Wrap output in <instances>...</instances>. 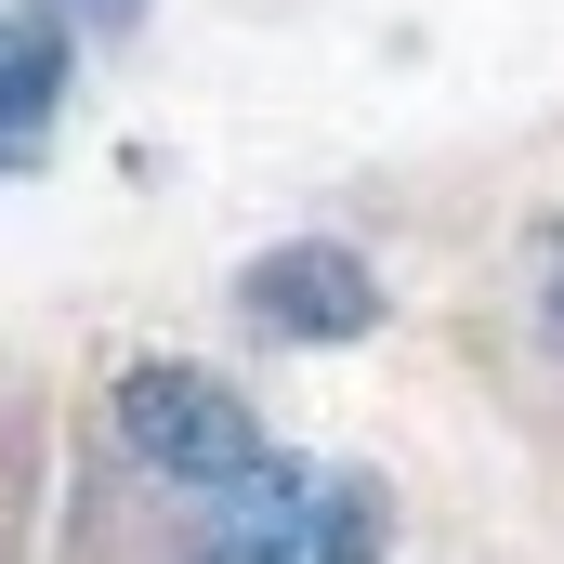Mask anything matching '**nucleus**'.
<instances>
[{
    "mask_svg": "<svg viewBox=\"0 0 564 564\" xmlns=\"http://www.w3.org/2000/svg\"><path fill=\"white\" fill-rule=\"evenodd\" d=\"M539 328L564 341V224H539Z\"/></svg>",
    "mask_w": 564,
    "mask_h": 564,
    "instance_id": "obj_7",
    "label": "nucleus"
},
{
    "mask_svg": "<svg viewBox=\"0 0 564 564\" xmlns=\"http://www.w3.org/2000/svg\"><path fill=\"white\" fill-rule=\"evenodd\" d=\"M106 433H119V459H132L144 486H171V499H237L250 473H276L263 408L224 368H197V355H132L106 381Z\"/></svg>",
    "mask_w": 564,
    "mask_h": 564,
    "instance_id": "obj_1",
    "label": "nucleus"
},
{
    "mask_svg": "<svg viewBox=\"0 0 564 564\" xmlns=\"http://www.w3.org/2000/svg\"><path fill=\"white\" fill-rule=\"evenodd\" d=\"M237 315L263 341H289V355H341V341H368L394 315V289H381V263L355 237H276V250L237 263Z\"/></svg>",
    "mask_w": 564,
    "mask_h": 564,
    "instance_id": "obj_2",
    "label": "nucleus"
},
{
    "mask_svg": "<svg viewBox=\"0 0 564 564\" xmlns=\"http://www.w3.org/2000/svg\"><path fill=\"white\" fill-rule=\"evenodd\" d=\"M40 13H53L66 40H132V26L158 13V0H40Z\"/></svg>",
    "mask_w": 564,
    "mask_h": 564,
    "instance_id": "obj_6",
    "label": "nucleus"
},
{
    "mask_svg": "<svg viewBox=\"0 0 564 564\" xmlns=\"http://www.w3.org/2000/svg\"><path fill=\"white\" fill-rule=\"evenodd\" d=\"M184 564H315V473L276 459V473H250L237 499H210V525H197Z\"/></svg>",
    "mask_w": 564,
    "mask_h": 564,
    "instance_id": "obj_4",
    "label": "nucleus"
},
{
    "mask_svg": "<svg viewBox=\"0 0 564 564\" xmlns=\"http://www.w3.org/2000/svg\"><path fill=\"white\" fill-rule=\"evenodd\" d=\"M315 564H381V486L368 473H315Z\"/></svg>",
    "mask_w": 564,
    "mask_h": 564,
    "instance_id": "obj_5",
    "label": "nucleus"
},
{
    "mask_svg": "<svg viewBox=\"0 0 564 564\" xmlns=\"http://www.w3.org/2000/svg\"><path fill=\"white\" fill-rule=\"evenodd\" d=\"M79 40L40 13V0H0V184L13 171H40L53 132H66V93H79V66H66Z\"/></svg>",
    "mask_w": 564,
    "mask_h": 564,
    "instance_id": "obj_3",
    "label": "nucleus"
}]
</instances>
